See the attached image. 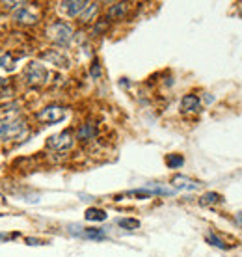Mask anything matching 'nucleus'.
I'll return each instance as SVG.
<instances>
[{
	"instance_id": "nucleus-10",
	"label": "nucleus",
	"mask_w": 242,
	"mask_h": 257,
	"mask_svg": "<svg viewBox=\"0 0 242 257\" xmlns=\"http://www.w3.org/2000/svg\"><path fill=\"white\" fill-rule=\"evenodd\" d=\"M77 136H78V140H82V142L93 140L97 136V127L93 123H84V125H80V128H78Z\"/></svg>"
},
{
	"instance_id": "nucleus-6",
	"label": "nucleus",
	"mask_w": 242,
	"mask_h": 257,
	"mask_svg": "<svg viewBox=\"0 0 242 257\" xmlns=\"http://www.w3.org/2000/svg\"><path fill=\"white\" fill-rule=\"evenodd\" d=\"M13 19H15V23H19V25H36L39 17H38V13H34L26 4H21V6L13 12Z\"/></svg>"
},
{
	"instance_id": "nucleus-8",
	"label": "nucleus",
	"mask_w": 242,
	"mask_h": 257,
	"mask_svg": "<svg viewBox=\"0 0 242 257\" xmlns=\"http://www.w3.org/2000/svg\"><path fill=\"white\" fill-rule=\"evenodd\" d=\"M89 2H82V0H67V2H60V10L69 15V17H80V13L88 8Z\"/></svg>"
},
{
	"instance_id": "nucleus-17",
	"label": "nucleus",
	"mask_w": 242,
	"mask_h": 257,
	"mask_svg": "<svg viewBox=\"0 0 242 257\" xmlns=\"http://www.w3.org/2000/svg\"><path fill=\"white\" fill-rule=\"evenodd\" d=\"M185 164V159L181 155H166V166L175 170V168H181Z\"/></svg>"
},
{
	"instance_id": "nucleus-20",
	"label": "nucleus",
	"mask_w": 242,
	"mask_h": 257,
	"mask_svg": "<svg viewBox=\"0 0 242 257\" xmlns=\"http://www.w3.org/2000/svg\"><path fill=\"white\" fill-rule=\"evenodd\" d=\"M89 73H91V77H93V78L101 77V65H99V62H97V60L91 64V67H89Z\"/></svg>"
},
{
	"instance_id": "nucleus-16",
	"label": "nucleus",
	"mask_w": 242,
	"mask_h": 257,
	"mask_svg": "<svg viewBox=\"0 0 242 257\" xmlns=\"http://www.w3.org/2000/svg\"><path fill=\"white\" fill-rule=\"evenodd\" d=\"M205 240H207L209 244L216 246V248H222V250H229L231 248L229 244H225L222 238L218 237V235H214V233H207V235H205Z\"/></svg>"
},
{
	"instance_id": "nucleus-24",
	"label": "nucleus",
	"mask_w": 242,
	"mask_h": 257,
	"mask_svg": "<svg viewBox=\"0 0 242 257\" xmlns=\"http://www.w3.org/2000/svg\"><path fill=\"white\" fill-rule=\"evenodd\" d=\"M236 220H238V224L242 225V212H240V214H238V216H236Z\"/></svg>"
},
{
	"instance_id": "nucleus-1",
	"label": "nucleus",
	"mask_w": 242,
	"mask_h": 257,
	"mask_svg": "<svg viewBox=\"0 0 242 257\" xmlns=\"http://www.w3.org/2000/svg\"><path fill=\"white\" fill-rule=\"evenodd\" d=\"M28 135V125L17 117H2L0 119V140H23Z\"/></svg>"
},
{
	"instance_id": "nucleus-4",
	"label": "nucleus",
	"mask_w": 242,
	"mask_h": 257,
	"mask_svg": "<svg viewBox=\"0 0 242 257\" xmlns=\"http://www.w3.org/2000/svg\"><path fill=\"white\" fill-rule=\"evenodd\" d=\"M65 116H67V110L62 108V106H47L36 117L41 123H58L62 121V119H65Z\"/></svg>"
},
{
	"instance_id": "nucleus-13",
	"label": "nucleus",
	"mask_w": 242,
	"mask_h": 257,
	"mask_svg": "<svg viewBox=\"0 0 242 257\" xmlns=\"http://www.w3.org/2000/svg\"><path fill=\"white\" fill-rule=\"evenodd\" d=\"M129 10V4L125 2H117V4H112L108 10V19H114V21H119L125 17V13Z\"/></svg>"
},
{
	"instance_id": "nucleus-11",
	"label": "nucleus",
	"mask_w": 242,
	"mask_h": 257,
	"mask_svg": "<svg viewBox=\"0 0 242 257\" xmlns=\"http://www.w3.org/2000/svg\"><path fill=\"white\" fill-rule=\"evenodd\" d=\"M201 103H199V99L196 95H185L183 97V101H181V110L183 112H198Z\"/></svg>"
},
{
	"instance_id": "nucleus-21",
	"label": "nucleus",
	"mask_w": 242,
	"mask_h": 257,
	"mask_svg": "<svg viewBox=\"0 0 242 257\" xmlns=\"http://www.w3.org/2000/svg\"><path fill=\"white\" fill-rule=\"evenodd\" d=\"M12 67V58H10V56H8V54H2V56H0V67Z\"/></svg>"
},
{
	"instance_id": "nucleus-18",
	"label": "nucleus",
	"mask_w": 242,
	"mask_h": 257,
	"mask_svg": "<svg viewBox=\"0 0 242 257\" xmlns=\"http://www.w3.org/2000/svg\"><path fill=\"white\" fill-rule=\"evenodd\" d=\"M117 225H121L123 229H138L140 227V220L136 218H119Z\"/></svg>"
},
{
	"instance_id": "nucleus-12",
	"label": "nucleus",
	"mask_w": 242,
	"mask_h": 257,
	"mask_svg": "<svg viewBox=\"0 0 242 257\" xmlns=\"http://www.w3.org/2000/svg\"><path fill=\"white\" fill-rule=\"evenodd\" d=\"M43 58L51 60L52 64L58 65V67H67L69 65V60H67V56L65 54H62L60 51H51V52H45Z\"/></svg>"
},
{
	"instance_id": "nucleus-15",
	"label": "nucleus",
	"mask_w": 242,
	"mask_h": 257,
	"mask_svg": "<svg viewBox=\"0 0 242 257\" xmlns=\"http://www.w3.org/2000/svg\"><path fill=\"white\" fill-rule=\"evenodd\" d=\"M222 201V196L218 192H205L203 196H201V199H199V203L205 207H210V205H216V203H220Z\"/></svg>"
},
{
	"instance_id": "nucleus-22",
	"label": "nucleus",
	"mask_w": 242,
	"mask_h": 257,
	"mask_svg": "<svg viewBox=\"0 0 242 257\" xmlns=\"http://www.w3.org/2000/svg\"><path fill=\"white\" fill-rule=\"evenodd\" d=\"M17 237V233H13V235H10V233H0V240H8V238H13Z\"/></svg>"
},
{
	"instance_id": "nucleus-9",
	"label": "nucleus",
	"mask_w": 242,
	"mask_h": 257,
	"mask_svg": "<svg viewBox=\"0 0 242 257\" xmlns=\"http://www.w3.org/2000/svg\"><path fill=\"white\" fill-rule=\"evenodd\" d=\"M172 185L175 190H198V188L201 187V183H198V181H194V179H188L185 175H175L172 179Z\"/></svg>"
},
{
	"instance_id": "nucleus-3",
	"label": "nucleus",
	"mask_w": 242,
	"mask_h": 257,
	"mask_svg": "<svg viewBox=\"0 0 242 257\" xmlns=\"http://www.w3.org/2000/svg\"><path fill=\"white\" fill-rule=\"evenodd\" d=\"M23 77H25V82L28 86H41V84H45L47 77H49V71L45 69V65H41L39 62H30L25 67Z\"/></svg>"
},
{
	"instance_id": "nucleus-25",
	"label": "nucleus",
	"mask_w": 242,
	"mask_h": 257,
	"mask_svg": "<svg viewBox=\"0 0 242 257\" xmlns=\"http://www.w3.org/2000/svg\"><path fill=\"white\" fill-rule=\"evenodd\" d=\"M4 86H6V80H2V78H0V88H4Z\"/></svg>"
},
{
	"instance_id": "nucleus-5",
	"label": "nucleus",
	"mask_w": 242,
	"mask_h": 257,
	"mask_svg": "<svg viewBox=\"0 0 242 257\" xmlns=\"http://www.w3.org/2000/svg\"><path fill=\"white\" fill-rule=\"evenodd\" d=\"M67 231L71 235H77V237H82V238H89V240H102V238L106 237L102 229H95V227H80V225H69V229Z\"/></svg>"
},
{
	"instance_id": "nucleus-23",
	"label": "nucleus",
	"mask_w": 242,
	"mask_h": 257,
	"mask_svg": "<svg viewBox=\"0 0 242 257\" xmlns=\"http://www.w3.org/2000/svg\"><path fill=\"white\" fill-rule=\"evenodd\" d=\"M26 242L30 246H36V244H41V240L39 238H26Z\"/></svg>"
},
{
	"instance_id": "nucleus-19",
	"label": "nucleus",
	"mask_w": 242,
	"mask_h": 257,
	"mask_svg": "<svg viewBox=\"0 0 242 257\" xmlns=\"http://www.w3.org/2000/svg\"><path fill=\"white\" fill-rule=\"evenodd\" d=\"M95 13H97V4H88V8L80 13V19H82V23H89Z\"/></svg>"
},
{
	"instance_id": "nucleus-2",
	"label": "nucleus",
	"mask_w": 242,
	"mask_h": 257,
	"mask_svg": "<svg viewBox=\"0 0 242 257\" xmlns=\"http://www.w3.org/2000/svg\"><path fill=\"white\" fill-rule=\"evenodd\" d=\"M47 36H49L52 43H56L60 47H67L71 43V39H73V28L64 21H58V23H52L47 28Z\"/></svg>"
},
{
	"instance_id": "nucleus-7",
	"label": "nucleus",
	"mask_w": 242,
	"mask_h": 257,
	"mask_svg": "<svg viewBox=\"0 0 242 257\" xmlns=\"http://www.w3.org/2000/svg\"><path fill=\"white\" fill-rule=\"evenodd\" d=\"M71 146H73V133L71 131H64V133L49 138V148L56 149V151H65Z\"/></svg>"
},
{
	"instance_id": "nucleus-14",
	"label": "nucleus",
	"mask_w": 242,
	"mask_h": 257,
	"mask_svg": "<svg viewBox=\"0 0 242 257\" xmlns=\"http://www.w3.org/2000/svg\"><path fill=\"white\" fill-rule=\"evenodd\" d=\"M84 218L88 222H102V220H106V212L102 209H97V207H89L84 212Z\"/></svg>"
}]
</instances>
